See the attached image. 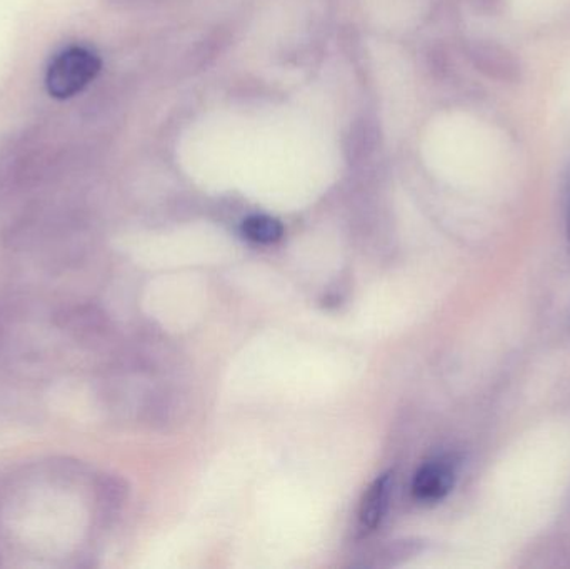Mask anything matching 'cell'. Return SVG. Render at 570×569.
<instances>
[{"mask_svg": "<svg viewBox=\"0 0 570 569\" xmlns=\"http://www.w3.org/2000/svg\"><path fill=\"white\" fill-rule=\"evenodd\" d=\"M100 70V59L87 47L73 46L53 57L46 73V87L56 99L82 92Z\"/></svg>", "mask_w": 570, "mask_h": 569, "instance_id": "1", "label": "cell"}, {"mask_svg": "<svg viewBox=\"0 0 570 569\" xmlns=\"http://www.w3.org/2000/svg\"><path fill=\"white\" fill-rule=\"evenodd\" d=\"M454 483V461L451 458H438L417 471L412 483V493L422 503H438L451 493Z\"/></svg>", "mask_w": 570, "mask_h": 569, "instance_id": "2", "label": "cell"}, {"mask_svg": "<svg viewBox=\"0 0 570 569\" xmlns=\"http://www.w3.org/2000/svg\"><path fill=\"white\" fill-rule=\"evenodd\" d=\"M392 497V477L389 473L379 477L368 487L358 508V528L362 533H372L384 520Z\"/></svg>", "mask_w": 570, "mask_h": 569, "instance_id": "3", "label": "cell"}, {"mask_svg": "<svg viewBox=\"0 0 570 569\" xmlns=\"http://www.w3.org/2000/svg\"><path fill=\"white\" fill-rule=\"evenodd\" d=\"M57 324L77 340H90L102 330L104 317L94 306H70L57 314Z\"/></svg>", "mask_w": 570, "mask_h": 569, "instance_id": "4", "label": "cell"}, {"mask_svg": "<svg viewBox=\"0 0 570 569\" xmlns=\"http://www.w3.org/2000/svg\"><path fill=\"white\" fill-rule=\"evenodd\" d=\"M243 234L257 244H274L283 237L284 227L271 216H253L244 220Z\"/></svg>", "mask_w": 570, "mask_h": 569, "instance_id": "5", "label": "cell"}, {"mask_svg": "<svg viewBox=\"0 0 570 569\" xmlns=\"http://www.w3.org/2000/svg\"><path fill=\"white\" fill-rule=\"evenodd\" d=\"M568 237H569V244H570V203H569V210H568Z\"/></svg>", "mask_w": 570, "mask_h": 569, "instance_id": "6", "label": "cell"}]
</instances>
